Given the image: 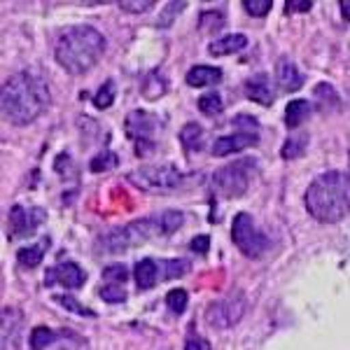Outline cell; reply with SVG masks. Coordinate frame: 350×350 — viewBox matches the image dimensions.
I'll return each mask as SVG.
<instances>
[{
	"label": "cell",
	"mask_w": 350,
	"mask_h": 350,
	"mask_svg": "<svg viewBox=\"0 0 350 350\" xmlns=\"http://www.w3.org/2000/svg\"><path fill=\"white\" fill-rule=\"evenodd\" d=\"M341 10H343V19L350 21V3H341Z\"/></svg>",
	"instance_id": "obj_35"
},
{
	"label": "cell",
	"mask_w": 350,
	"mask_h": 350,
	"mask_svg": "<svg viewBox=\"0 0 350 350\" xmlns=\"http://www.w3.org/2000/svg\"><path fill=\"white\" fill-rule=\"evenodd\" d=\"M112 103H115V82L108 80V82H103V87L94 96V105L98 110H105V108H110Z\"/></svg>",
	"instance_id": "obj_23"
},
{
	"label": "cell",
	"mask_w": 350,
	"mask_h": 350,
	"mask_svg": "<svg viewBox=\"0 0 350 350\" xmlns=\"http://www.w3.org/2000/svg\"><path fill=\"white\" fill-rule=\"evenodd\" d=\"M243 310H245V299L243 297L219 299V301H213L208 306L206 320L208 325L217 327V329H227V327H234L243 318Z\"/></svg>",
	"instance_id": "obj_11"
},
{
	"label": "cell",
	"mask_w": 350,
	"mask_h": 350,
	"mask_svg": "<svg viewBox=\"0 0 350 350\" xmlns=\"http://www.w3.org/2000/svg\"><path fill=\"white\" fill-rule=\"evenodd\" d=\"M103 275L108 283L122 285V283H126V278H129V269L124 267V264H110V267L103 269Z\"/></svg>",
	"instance_id": "obj_28"
},
{
	"label": "cell",
	"mask_w": 350,
	"mask_h": 350,
	"mask_svg": "<svg viewBox=\"0 0 350 350\" xmlns=\"http://www.w3.org/2000/svg\"><path fill=\"white\" fill-rule=\"evenodd\" d=\"M247 47V38L243 33H227V36L217 38L208 44V54L211 56H227V54H236L241 49Z\"/></svg>",
	"instance_id": "obj_16"
},
{
	"label": "cell",
	"mask_w": 350,
	"mask_h": 350,
	"mask_svg": "<svg viewBox=\"0 0 350 350\" xmlns=\"http://www.w3.org/2000/svg\"><path fill=\"white\" fill-rule=\"evenodd\" d=\"M120 159H117V154L112 150H103L100 154H96L92 163H89V168H92L94 173H100V171H108V168H115Z\"/></svg>",
	"instance_id": "obj_22"
},
{
	"label": "cell",
	"mask_w": 350,
	"mask_h": 350,
	"mask_svg": "<svg viewBox=\"0 0 350 350\" xmlns=\"http://www.w3.org/2000/svg\"><path fill=\"white\" fill-rule=\"evenodd\" d=\"M47 219V213L44 208H26V206H12L10 211V239L19 241V239H28L38 231V227Z\"/></svg>",
	"instance_id": "obj_10"
},
{
	"label": "cell",
	"mask_w": 350,
	"mask_h": 350,
	"mask_svg": "<svg viewBox=\"0 0 350 350\" xmlns=\"http://www.w3.org/2000/svg\"><path fill=\"white\" fill-rule=\"evenodd\" d=\"M47 245H49V241L44 239L42 243H38V245L21 247V250L16 252V262H19L21 267H26V269L38 267V264L42 262V255H44V250H47Z\"/></svg>",
	"instance_id": "obj_20"
},
{
	"label": "cell",
	"mask_w": 350,
	"mask_h": 350,
	"mask_svg": "<svg viewBox=\"0 0 350 350\" xmlns=\"http://www.w3.org/2000/svg\"><path fill=\"white\" fill-rule=\"evenodd\" d=\"M185 80L189 87H215L222 82V70L215 66H191Z\"/></svg>",
	"instance_id": "obj_17"
},
{
	"label": "cell",
	"mask_w": 350,
	"mask_h": 350,
	"mask_svg": "<svg viewBox=\"0 0 350 350\" xmlns=\"http://www.w3.org/2000/svg\"><path fill=\"white\" fill-rule=\"evenodd\" d=\"M306 211L323 224L341 222L350 213V175L343 171H327L308 185L304 194Z\"/></svg>",
	"instance_id": "obj_3"
},
{
	"label": "cell",
	"mask_w": 350,
	"mask_h": 350,
	"mask_svg": "<svg viewBox=\"0 0 350 350\" xmlns=\"http://www.w3.org/2000/svg\"><path fill=\"white\" fill-rule=\"evenodd\" d=\"M117 5L129 14H143L154 5V0H138V3H135V0H122V3H117Z\"/></svg>",
	"instance_id": "obj_30"
},
{
	"label": "cell",
	"mask_w": 350,
	"mask_h": 350,
	"mask_svg": "<svg viewBox=\"0 0 350 350\" xmlns=\"http://www.w3.org/2000/svg\"><path fill=\"white\" fill-rule=\"evenodd\" d=\"M259 143V133H247V131H239V133H231V135H222L213 143V154L215 157H229L236 154V152L250 148V145Z\"/></svg>",
	"instance_id": "obj_13"
},
{
	"label": "cell",
	"mask_w": 350,
	"mask_h": 350,
	"mask_svg": "<svg viewBox=\"0 0 350 350\" xmlns=\"http://www.w3.org/2000/svg\"><path fill=\"white\" fill-rule=\"evenodd\" d=\"M273 8V0H243V10L252 16H267Z\"/></svg>",
	"instance_id": "obj_27"
},
{
	"label": "cell",
	"mask_w": 350,
	"mask_h": 350,
	"mask_svg": "<svg viewBox=\"0 0 350 350\" xmlns=\"http://www.w3.org/2000/svg\"><path fill=\"white\" fill-rule=\"evenodd\" d=\"M56 336L52 329H47V327H36L31 334V348L33 350H44L52 341H56Z\"/></svg>",
	"instance_id": "obj_24"
},
{
	"label": "cell",
	"mask_w": 350,
	"mask_h": 350,
	"mask_svg": "<svg viewBox=\"0 0 350 350\" xmlns=\"http://www.w3.org/2000/svg\"><path fill=\"white\" fill-rule=\"evenodd\" d=\"M231 239H234V245L239 247L247 259H257L269 250L267 234L255 227V222H252V217L247 215V213H239V215L234 217Z\"/></svg>",
	"instance_id": "obj_8"
},
{
	"label": "cell",
	"mask_w": 350,
	"mask_h": 350,
	"mask_svg": "<svg viewBox=\"0 0 350 350\" xmlns=\"http://www.w3.org/2000/svg\"><path fill=\"white\" fill-rule=\"evenodd\" d=\"M44 283L47 285H64L68 290H77V287H82L87 283V273H84V269L80 264L75 262H61L56 264L47 271V278H44Z\"/></svg>",
	"instance_id": "obj_12"
},
{
	"label": "cell",
	"mask_w": 350,
	"mask_h": 350,
	"mask_svg": "<svg viewBox=\"0 0 350 350\" xmlns=\"http://www.w3.org/2000/svg\"><path fill=\"white\" fill-rule=\"evenodd\" d=\"M203 138H206V131L194 122H189L187 126H183V131H180V143L185 145L187 152H199L203 148Z\"/></svg>",
	"instance_id": "obj_19"
},
{
	"label": "cell",
	"mask_w": 350,
	"mask_h": 350,
	"mask_svg": "<svg viewBox=\"0 0 350 350\" xmlns=\"http://www.w3.org/2000/svg\"><path fill=\"white\" fill-rule=\"evenodd\" d=\"M187 271H189L187 259H163V262H159V259L145 257L133 267V278L140 290H152L159 280L180 278Z\"/></svg>",
	"instance_id": "obj_6"
},
{
	"label": "cell",
	"mask_w": 350,
	"mask_h": 350,
	"mask_svg": "<svg viewBox=\"0 0 350 350\" xmlns=\"http://www.w3.org/2000/svg\"><path fill=\"white\" fill-rule=\"evenodd\" d=\"M129 183L145 191L166 194V191L180 189L185 183V173H180L173 163H154V166H140L129 173Z\"/></svg>",
	"instance_id": "obj_5"
},
{
	"label": "cell",
	"mask_w": 350,
	"mask_h": 350,
	"mask_svg": "<svg viewBox=\"0 0 350 350\" xmlns=\"http://www.w3.org/2000/svg\"><path fill=\"white\" fill-rule=\"evenodd\" d=\"M187 301H189V295L185 290H171L166 295V306L173 310V313H183L185 308H187Z\"/></svg>",
	"instance_id": "obj_26"
},
{
	"label": "cell",
	"mask_w": 350,
	"mask_h": 350,
	"mask_svg": "<svg viewBox=\"0 0 350 350\" xmlns=\"http://www.w3.org/2000/svg\"><path fill=\"white\" fill-rule=\"evenodd\" d=\"M54 301L61 304V306L68 308V310H75L77 315H84V318H87V315H89V318H94V315H96L92 308L82 306V304L77 301V299L72 297V295H54Z\"/></svg>",
	"instance_id": "obj_25"
},
{
	"label": "cell",
	"mask_w": 350,
	"mask_h": 350,
	"mask_svg": "<svg viewBox=\"0 0 350 350\" xmlns=\"http://www.w3.org/2000/svg\"><path fill=\"white\" fill-rule=\"evenodd\" d=\"M245 96L250 100H255L259 105H271L273 103V89H271L269 75L257 72V75L247 77L245 80Z\"/></svg>",
	"instance_id": "obj_15"
},
{
	"label": "cell",
	"mask_w": 350,
	"mask_h": 350,
	"mask_svg": "<svg viewBox=\"0 0 350 350\" xmlns=\"http://www.w3.org/2000/svg\"><path fill=\"white\" fill-rule=\"evenodd\" d=\"M185 222V215L180 211H166L159 217L135 219L131 224L112 229L110 234L103 236V247L110 252H124L129 247H135L145 241H152L154 236H171L175 234Z\"/></svg>",
	"instance_id": "obj_4"
},
{
	"label": "cell",
	"mask_w": 350,
	"mask_h": 350,
	"mask_svg": "<svg viewBox=\"0 0 350 350\" xmlns=\"http://www.w3.org/2000/svg\"><path fill=\"white\" fill-rule=\"evenodd\" d=\"M310 112H313V103H310V100H304V98L290 100L285 108V124L290 129H299L310 117Z\"/></svg>",
	"instance_id": "obj_18"
},
{
	"label": "cell",
	"mask_w": 350,
	"mask_h": 350,
	"mask_svg": "<svg viewBox=\"0 0 350 350\" xmlns=\"http://www.w3.org/2000/svg\"><path fill=\"white\" fill-rule=\"evenodd\" d=\"M49 100V84L33 70L14 72L3 84V115L14 126L36 122L47 110Z\"/></svg>",
	"instance_id": "obj_1"
},
{
	"label": "cell",
	"mask_w": 350,
	"mask_h": 350,
	"mask_svg": "<svg viewBox=\"0 0 350 350\" xmlns=\"http://www.w3.org/2000/svg\"><path fill=\"white\" fill-rule=\"evenodd\" d=\"M313 10L310 0H295V3H285V12H308Z\"/></svg>",
	"instance_id": "obj_33"
},
{
	"label": "cell",
	"mask_w": 350,
	"mask_h": 350,
	"mask_svg": "<svg viewBox=\"0 0 350 350\" xmlns=\"http://www.w3.org/2000/svg\"><path fill=\"white\" fill-rule=\"evenodd\" d=\"M306 143H308L306 135H299L297 140L290 138L285 143V148H283V157H285V159H295V157H301L304 150H306Z\"/></svg>",
	"instance_id": "obj_29"
},
{
	"label": "cell",
	"mask_w": 350,
	"mask_h": 350,
	"mask_svg": "<svg viewBox=\"0 0 350 350\" xmlns=\"http://www.w3.org/2000/svg\"><path fill=\"white\" fill-rule=\"evenodd\" d=\"M275 84H278V87L287 94L299 92V89L304 87V72L299 70L292 59L280 56L278 64H275Z\"/></svg>",
	"instance_id": "obj_14"
},
{
	"label": "cell",
	"mask_w": 350,
	"mask_h": 350,
	"mask_svg": "<svg viewBox=\"0 0 350 350\" xmlns=\"http://www.w3.org/2000/svg\"><path fill=\"white\" fill-rule=\"evenodd\" d=\"M185 350H211V343L196 334H189L187 343H185Z\"/></svg>",
	"instance_id": "obj_32"
},
{
	"label": "cell",
	"mask_w": 350,
	"mask_h": 350,
	"mask_svg": "<svg viewBox=\"0 0 350 350\" xmlns=\"http://www.w3.org/2000/svg\"><path fill=\"white\" fill-rule=\"evenodd\" d=\"M252 173H255V159H241L213 173V185L227 199H239L250 187Z\"/></svg>",
	"instance_id": "obj_7"
},
{
	"label": "cell",
	"mask_w": 350,
	"mask_h": 350,
	"mask_svg": "<svg viewBox=\"0 0 350 350\" xmlns=\"http://www.w3.org/2000/svg\"><path fill=\"white\" fill-rule=\"evenodd\" d=\"M208 245H211V241H208V236H196L194 241H191V250L194 252H206Z\"/></svg>",
	"instance_id": "obj_34"
},
{
	"label": "cell",
	"mask_w": 350,
	"mask_h": 350,
	"mask_svg": "<svg viewBox=\"0 0 350 350\" xmlns=\"http://www.w3.org/2000/svg\"><path fill=\"white\" fill-rule=\"evenodd\" d=\"M100 297H103L105 301H110V304H122V301H126V292H124L120 285H108V287H103V290H100Z\"/></svg>",
	"instance_id": "obj_31"
},
{
	"label": "cell",
	"mask_w": 350,
	"mask_h": 350,
	"mask_svg": "<svg viewBox=\"0 0 350 350\" xmlns=\"http://www.w3.org/2000/svg\"><path fill=\"white\" fill-rule=\"evenodd\" d=\"M199 110L203 112L206 117H215L219 115L224 108H222V98H219L217 92H211V94H203L199 98Z\"/></svg>",
	"instance_id": "obj_21"
},
{
	"label": "cell",
	"mask_w": 350,
	"mask_h": 350,
	"mask_svg": "<svg viewBox=\"0 0 350 350\" xmlns=\"http://www.w3.org/2000/svg\"><path fill=\"white\" fill-rule=\"evenodd\" d=\"M105 52V36L94 26H70L56 38L54 59L70 75H84L98 64Z\"/></svg>",
	"instance_id": "obj_2"
},
{
	"label": "cell",
	"mask_w": 350,
	"mask_h": 350,
	"mask_svg": "<svg viewBox=\"0 0 350 350\" xmlns=\"http://www.w3.org/2000/svg\"><path fill=\"white\" fill-rule=\"evenodd\" d=\"M154 129H157V117L145 110H133L126 117L124 131L135 143V154L138 157L154 152Z\"/></svg>",
	"instance_id": "obj_9"
}]
</instances>
